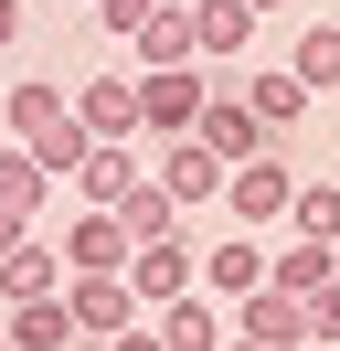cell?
I'll return each mask as SVG.
<instances>
[{
  "instance_id": "4316f807",
  "label": "cell",
  "mask_w": 340,
  "mask_h": 351,
  "mask_svg": "<svg viewBox=\"0 0 340 351\" xmlns=\"http://www.w3.org/2000/svg\"><path fill=\"white\" fill-rule=\"evenodd\" d=\"M96 351H170V341H160V330L138 319V330H117V341H96Z\"/></svg>"
},
{
  "instance_id": "d6a6232c",
  "label": "cell",
  "mask_w": 340,
  "mask_h": 351,
  "mask_svg": "<svg viewBox=\"0 0 340 351\" xmlns=\"http://www.w3.org/2000/svg\"><path fill=\"white\" fill-rule=\"evenodd\" d=\"M75 11H85V0H75Z\"/></svg>"
},
{
  "instance_id": "7a4b0ae2",
  "label": "cell",
  "mask_w": 340,
  "mask_h": 351,
  "mask_svg": "<svg viewBox=\"0 0 340 351\" xmlns=\"http://www.w3.org/2000/svg\"><path fill=\"white\" fill-rule=\"evenodd\" d=\"M64 308H75V341H117V330H138V287H127V266H106V277H64Z\"/></svg>"
},
{
  "instance_id": "4dcf8cb0",
  "label": "cell",
  "mask_w": 340,
  "mask_h": 351,
  "mask_svg": "<svg viewBox=\"0 0 340 351\" xmlns=\"http://www.w3.org/2000/svg\"><path fill=\"white\" fill-rule=\"evenodd\" d=\"M245 11H276V0H245Z\"/></svg>"
},
{
  "instance_id": "ba28073f",
  "label": "cell",
  "mask_w": 340,
  "mask_h": 351,
  "mask_svg": "<svg viewBox=\"0 0 340 351\" xmlns=\"http://www.w3.org/2000/svg\"><path fill=\"white\" fill-rule=\"evenodd\" d=\"M75 117H85V138H138V75H85Z\"/></svg>"
},
{
  "instance_id": "5b68a950",
  "label": "cell",
  "mask_w": 340,
  "mask_h": 351,
  "mask_svg": "<svg viewBox=\"0 0 340 351\" xmlns=\"http://www.w3.org/2000/svg\"><path fill=\"white\" fill-rule=\"evenodd\" d=\"M53 245H64V277H106V266L138 256V245H127V223L106 213V202H75V223H64Z\"/></svg>"
},
{
  "instance_id": "2e32d148",
  "label": "cell",
  "mask_w": 340,
  "mask_h": 351,
  "mask_svg": "<svg viewBox=\"0 0 340 351\" xmlns=\"http://www.w3.org/2000/svg\"><path fill=\"white\" fill-rule=\"evenodd\" d=\"M234 96H245V107H255V128H266V138H287L298 117H308V86H298L287 64H266V75H255V86H234Z\"/></svg>"
},
{
  "instance_id": "ac0fdd59",
  "label": "cell",
  "mask_w": 340,
  "mask_h": 351,
  "mask_svg": "<svg viewBox=\"0 0 340 351\" xmlns=\"http://www.w3.org/2000/svg\"><path fill=\"white\" fill-rule=\"evenodd\" d=\"M191 43L223 64V53H245V43H255V11H245V0H191Z\"/></svg>"
},
{
  "instance_id": "6da1fadb",
  "label": "cell",
  "mask_w": 340,
  "mask_h": 351,
  "mask_svg": "<svg viewBox=\"0 0 340 351\" xmlns=\"http://www.w3.org/2000/svg\"><path fill=\"white\" fill-rule=\"evenodd\" d=\"M287 202H298V171H287L276 149H255V160H234V171H223V213L245 223V234L287 223Z\"/></svg>"
},
{
  "instance_id": "30bf717a",
  "label": "cell",
  "mask_w": 340,
  "mask_h": 351,
  "mask_svg": "<svg viewBox=\"0 0 340 351\" xmlns=\"http://www.w3.org/2000/svg\"><path fill=\"white\" fill-rule=\"evenodd\" d=\"M191 138H202V149L223 160V171H234V160H255V149H266V128H255V107H245V96H223V86L202 96V128H191Z\"/></svg>"
},
{
  "instance_id": "d4e9b609",
  "label": "cell",
  "mask_w": 340,
  "mask_h": 351,
  "mask_svg": "<svg viewBox=\"0 0 340 351\" xmlns=\"http://www.w3.org/2000/svg\"><path fill=\"white\" fill-rule=\"evenodd\" d=\"M85 11H96V32H117V43H127V32H138L160 0H85Z\"/></svg>"
},
{
  "instance_id": "3957f363",
  "label": "cell",
  "mask_w": 340,
  "mask_h": 351,
  "mask_svg": "<svg viewBox=\"0 0 340 351\" xmlns=\"http://www.w3.org/2000/svg\"><path fill=\"white\" fill-rule=\"evenodd\" d=\"M202 64H160V75H138V128L149 138H191L202 128Z\"/></svg>"
},
{
  "instance_id": "cb8c5ba5",
  "label": "cell",
  "mask_w": 340,
  "mask_h": 351,
  "mask_svg": "<svg viewBox=\"0 0 340 351\" xmlns=\"http://www.w3.org/2000/svg\"><path fill=\"white\" fill-rule=\"evenodd\" d=\"M64 107H75L64 86H11V107H0V117H11V138H42V128H53Z\"/></svg>"
},
{
  "instance_id": "7402d4cb",
  "label": "cell",
  "mask_w": 340,
  "mask_h": 351,
  "mask_svg": "<svg viewBox=\"0 0 340 351\" xmlns=\"http://www.w3.org/2000/svg\"><path fill=\"white\" fill-rule=\"evenodd\" d=\"M287 234L340 245V181H298V202H287Z\"/></svg>"
},
{
  "instance_id": "8fae6325",
  "label": "cell",
  "mask_w": 340,
  "mask_h": 351,
  "mask_svg": "<svg viewBox=\"0 0 340 351\" xmlns=\"http://www.w3.org/2000/svg\"><path fill=\"white\" fill-rule=\"evenodd\" d=\"M149 181H160V192L181 202V213H191V202H223V160H212L202 138H170V160H160Z\"/></svg>"
},
{
  "instance_id": "f546056e",
  "label": "cell",
  "mask_w": 340,
  "mask_h": 351,
  "mask_svg": "<svg viewBox=\"0 0 340 351\" xmlns=\"http://www.w3.org/2000/svg\"><path fill=\"white\" fill-rule=\"evenodd\" d=\"M223 351H276V341H245V330H223Z\"/></svg>"
},
{
  "instance_id": "e0dca14e",
  "label": "cell",
  "mask_w": 340,
  "mask_h": 351,
  "mask_svg": "<svg viewBox=\"0 0 340 351\" xmlns=\"http://www.w3.org/2000/svg\"><path fill=\"white\" fill-rule=\"evenodd\" d=\"M0 330H11V351H75V308H64V298H21V308H0Z\"/></svg>"
},
{
  "instance_id": "5bb4252c",
  "label": "cell",
  "mask_w": 340,
  "mask_h": 351,
  "mask_svg": "<svg viewBox=\"0 0 340 351\" xmlns=\"http://www.w3.org/2000/svg\"><path fill=\"white\" fill-rule=\"evenodd\" d=\"M340 277V245H308V234H287L266 256V287H287V298H319V287Z\"/></svg>"
},
{
  "instance_id": "9c48e42d",
  "label": "cell",
  "mask_w": 340,
  "mask_h": 351,
  "mask_svg": "<svg viewBox=\"0 0 340 351\" xmlns=\"http://www.w3.org/2000/svg\"><path fill=\"white\" fill-rule=\"evenodd\" d=\"M223 330H245V341H276V351H298L308 341V298H287V287H255V298H234V319Z\"/></svg>"
},
{
  "instance_id": "603a6c76",
  "label": "cell",
  "mask_w": 340,
  "mask_h": 351,
  "mask_svg": "<svg viewBox=\"0 0 340 351\" xmlns=\"http://www.w3.org/2000/svg\"><path fill=\"white\" fill-rule=\"evenodd\" d=\"M287 75H298V86H340V22H319V32H298V53H287Z\"/></svg>"
},
{
  "instance_id": "83f0119b",
  "label": "cell",
  "mask_w": 340,
  "mask_h": 351,
  "mask_svg": "<svg viewBox=\"0 0 340 351\" xmlns=\"http://www.w3.org/2000/svg\"><path fill=\"white\" fill-rule=\"evenodd\" d=\"M21 43V0H0V53H11Z\"/></svg>"
},
{
  "instance_id": "52a82bcc",
  "label": "cell",
  "mask_w": 340,
  "mask_h": 351,
  "mask_svg": "<svg viewBox=\"0 0 340 351\" xmlns=\"http://www.w3.org/2000/svg\"><path fill=\"white\" fill-rule=\"evenodd\" d=\"M127 53H138V75H160V64H202V43H191V0H160L138 32H127Z\"/></svg>"
},
{
  "instance_id": "44dd1931",
  "label": "cell",
  "mask_w": 340,
  "mask_h": 351,
  "mask_svg": "<svg viewBox=\"0 0 340 351\" xmlns=\"http://www.w3.org/2000/svg\"><path fill=\"white\" fill-rule=\"evenodd\" d=\"M117 223H127V245H160V234H181V202H170L160 181H138V192L117 202Z\"/></svg>"
},
{
  "instance_id": "4fadbf2b",
  "label": "cell",
  "mask_w": 340,
  "mask_h": 351,
  "mask_svg": "<svg viewBox=\"0 0 340 351\" xmlns=\"http://www.w3.org/2000/svg\"><path fill=\"white\" fill-rule=\"evenodd\" d=\"M266 287V245L234 234V245H202V298H255Z\"/></svg>"
},
{
  "instance_id": "f1b7e54d",
  "label": "cell",
  "mask_w": 340,
  "mask_h": 351,
  "mask_svg": "<svg viewBox=\"0 0 340 351\" xmlns=\"http://www.w3.org/2000/svg\"><path fill=\"white\" fill-rule=\"evenodd\" d=\"M21 234H32V223H21V213H0V256H11V245H21Z\"/></svg>"
},
{
  "instance_id": "7c38bea8",
  "label": "cell",
  "mask_w": 340,
  "mask_h": 351,
  "mask_svg": "<svg viewBox=\"0 0 340 351\" xmlns=\"http://www.w3.org/2000/svg\"><path fill=\"white\" fill-rule=\"evenodd\" d=\"M138 181H149V160L127 149V138H96V149H85V171H75V192H85V202H106V213H117V202L138 192Z\"/></svg>"
},
{
  "instance_id": "ffe728a7",
  "label": "cell",
  "mask_w": 340,
  "mask_h": 351,
  "mask_svg": "<svg viewBox=\"0 0 340 351\" xmlns=\"http://www.w3.org/2000/svg\"><path fill=\"white\" fill-rule=\"evenodd\" d=\"M21 149H32V160H42V171H53V181H75V171H85V149H96V138H85V117L64 107L53 128H42V138H21Z\"/></svg>"
},
{
  "instance_id": "9a60e30c",
  "label": "cell",
  "mask_w": 340,
  "mask_h": 351,
  "mask_svg": "<svg viewBox=\"0 0 340 351\" xmlns=\"http://www.w3.org/2000/svg\"><path fill=\"white\" fill-rule=\"evenodd\" d=\"M149 330H160L170 351H223V308L191 287V298H170V308H149Z\"/></svg>"
},
{
  "instance_id": "484cf974",
  "label": "cell",
  "mask_w": 340,
  "mask_h": 351,
  "mask_svg": "<svg viewBox=\"0 0 340 351\" xmlns=\"http://www.w3.org/2000/svg\"><path fill=\"white\" fill-rule=\"evenodd\" d=\"M308 341H340V277H330V287L308 298Z\"/></svg>"
},
{
  "instance_id": "277c9868",
  "label": "cell",
  "mask_w": 340,
  "mask_h": 351,
  "mask_svg": "<svg viewBox=\"0 0 340 351\" xmlns=\"http://www.w3.org/2000/svg\"><path fill=\"white\" fill-rule=\"evenodd\" d=\"M127 287H138V308H170V298H191V287H202V245H191V234H160V245H138V256H127Z\"/></svg>"
},
{
  "instance_id": "d6986e66",
  "label": "cell",
  "mask_w": 340,
  "mask_h": 351,
  "mask_svg": "<svg viewBox=\"0 0 340 351\" xmlns=\"http://www.w3.org/2000/svg\"><path fill=\"white\" fill-rule=\"evenodd\" d=\"M42 192H53V171H42V160L11 138V149H0V213H21V223H32V213H42Z\"/></svg>"
},
{
  "instance_id": "1f68e13d",
  "label": "cell",
  "mask_w": 340,
  "mask_h": 351,
  "mask_svg": "<svg viewBox=\"0 0 340 351\" xmlns=\"http://www.w3.org/2000/svg\"><path fill=\"white\" fill-rule=\"evenodd\" d=\"M0 351H11V330H0Z\"/></svg>"
},
{
  "instance_id": "8992f818",
  "label": "cell",
  "mask_w": 340,
  "mask_h": 351,
  "mask_svg": "<svg viewBox=\"0 0 340 351\" xmlns=\"http://www.w3.org/2000/svg\"><path fill=\"white\" fill-rule=\"evenodd\" d=\"M21 298H64V245L53 234H21L0 256V308H21Z\"/></svg>"
}]
</instances>
